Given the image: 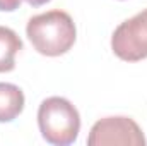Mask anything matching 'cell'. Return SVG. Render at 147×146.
<instances>
[{"label": "cell", "instance_id": "ba28073f", "mask_svg": "<svg viewBox=\"0 0 147 146\" xmlns=\"http://www.w3.org/2000/svg\"><path fill=\"white\" fill-rule=\"evenodd\" d=\"M29 5H33V7H39V5H45V3H48V2H51V0H26Z\"/></svg>", "mask_w": 147, "mask_h": 146}, {"label": "cell", "instance_id": "6da1fadb", "mask_svg": "<svg viewBox=\"0 0 147 146\" xmlns=\"http://www.w3.org/2000/svg\"><path fill=\"white\" fill-rule=\"evenodd\" d=\"M26 35L38 53L46 57H60L74 46L77 29L70 14L55 9L33 16L28 21Z\"/></svg>", "mask_w": 147, "mask_h": 146}, {"label": "cell", "instance_id": "52a82bcc", "mask_svg": "<svg viewBox=\"0 0 147 146\" xmlns=\"http://www.w3.org/2000/svg\"><path fill=\"white\" fill-rule=\"evenodd\" d=\"M21 5V0H0V12H14Z\"/></svg>", "mask_w": 147, "mask_h": 146}, {"label": "cell", "instance_id": "5b68a950", "mask_svg": "<svg viewBox=\"0 0 147 146\" xmlns=\"http://www.w3.org/2000/svg\"><path fill=\"white\" fill-rule=\"evenodd\" d=\"M24 93L12 83H0V122H12L24 110Z\"/></svg>", "mask_w": 147, "mask_h": 146}, {"label": "cell", "instance_id": "277c9868", "mask_svg": "<svg viewBox=\"0 0 147 146\" xmlns=\"http://www.w3.org/2000/svg\"><path fill=\"white\" fill-rule=\"evenodd\" d=\"M146 136L139 124L123 115L105 117L99 119L87 136L89 146H108V145H123V146H144Z\"/></svg>", "mask_w": 147, "mask_h": 146}, {"label": "cell", "instance_id": "7a4b0ae2", "mask_svg": "<svg viewBox=\"0 0 147 146\" xmlns=\"http://www.w3.org/2000/svg\"><path fill=\"white\" fill-rule=\"evenodd\" d=\"M38 127L43 139L55 146H69L80 132L79 110L62 96H50L38 108Z\"/></svg>", "mask_w": 147, "mask_h": 146}, {"label": "cell", "instance_id": "8992f818", "mask_svg": "<svg viewBox=\"0 0 147 146\" xmlns=\"http://www.w3.org/2000/svg\"><path fill=\"white\" fill-rule=\"evenodd\" d=\"M21 50L22 40L19 35L7 26H0V74L16 69V55Z\"/></svg>", "mask_w": 147, "mask_h": 146}, {"label": "cell", "instance_id": "3957f363", "mask_svg": "<svg viewBox=\"0 0 147 146\" xmlns=\"http://www.w3.org/2000/svg\"><path fill=\"white\" fill-rule=\"evenodd\" d=\"M111 50L125 62L147 59V9L116 26L111 36Z\"/></svg>", "mask_w": 147, "mask_h": 146}]
</instances>
